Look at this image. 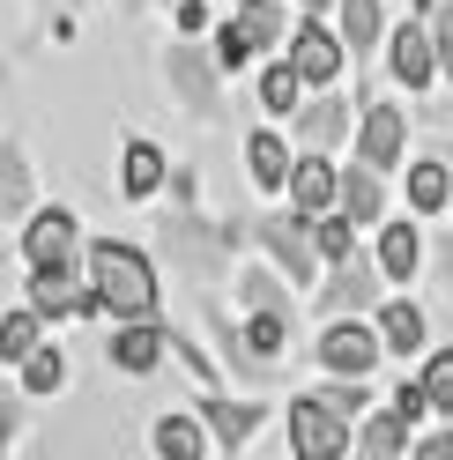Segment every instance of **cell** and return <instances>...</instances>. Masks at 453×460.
Listing matches in <instances>:
<instances>
[{
  "label": "cell",
  "mask_w": 453,
  "mask_h": 460,
  "mask_svg": "<svg viewBox=\"0 0 453 460\" xmlns=\"http://www.w3.org/2000/svg\"><path fill=\"white\" fill-rule=\"evenodd\" d=\"M90 290H97V305L111 312V320H149V312H156V268H149V252H134L120 238L90 245Z\"/></svg>",
  "instance_id": "1"
},
{
  "label": "cell",
  "mask_w": 453,
  "mask_h": 460,
  "mask_svg": "<svg viewBox=\"0 0 453 460\" xmlns=\"http://www.w3.org/2000/svg\"><path fill=\"white\" fill-rule=\"evenodd\" d=\"M290 446H298L305 460H334V453H350V416L334 409V401L305 394V401H290Z\"/></svg>",
  "instance_id": "2"
},
{
  "label": "cell",
  "mask_w": 453,
  "mask_h": 460,
  "mask_svg": "<svg viewBox=\"0 0 453 460\" xmlns=\"http://www.w3.org/2000/svg\"><path fill=\"white\" fill-rule=\"evenodd\" d=\"M245 238H253V245H268L290 282H313L320 245H313V230H305V208H298V216H253V223H245Z\"/></svg>",
  "instance_id": "3"
},
{
  "label": "cell",
  "mask_w": 453,
  "mask_h": 460,
  "mask_svg": "<svg viewBox=\"0 0 453 460\" xmlns=\"http://www.w3.org/2000/svg\"><path fill=\"white\" fill-rule=\"evenodd\" d=\"M31 305H38V312H52V320H82V312H104V305H97V290H82L75 261H45V268H31Z\"/></svg>",
  "instance_id": "4"
},
{
  "label": "cell",
  "mask_w": 453,
  "mask_h": 460,
  "mask_svg": "<svg viewBox=\"0 0 453 460\" xmlns=\"http://www.w3.org/2000/svg\"><path fill=\"white\" fill-rule=\"evenodd\" d=\"M379 357H386L379 327H364V320H342V312H334V327L320 334V364H327V371H357V379H364V371H372Z\"/></svg>",
  "instance_id": "5"
},
{
  "label": "cell",
  "mask_w": 453,
  "mask_h": 460,
  "mask_svg": "<svg viewBox=\"0 0 453 460\" xmlns=\"http://www.w3.org/2000/svg\"><path fill=\"white\" fill-rule=\"evenodd\" d=\"M409 149V119L394 104H364V127H357V156L372 164V171H394Z\"/></svg>",
  "instance_id": "6"
},
{
  "label": "cell",
  "mask_w": 453,
  "mask_h": 460,
  "mask_svg": "<svg viewBox=\"0 0 453 460\" xmlns=\"http://www.w3.org/2000/svg\"><path fill=\"white\" fill-rule=\"evenodd\" d=\"M386 45H394L386 60H394V82H402V90H423V82L439 75V45H431V31H423V15H416V22H402V31H394Z\"/></svg>",
  "instance_id": "7"
},
{
  "label": "cell",
  "mask_w": 453,
  "mask_h": 460,
  "mask_svg": "<svg viewBox=\"0 0 453 460\" xmlns=\"http://www.w3.org/2000/svg\"><path fill=\"white\" fill-rule=\"evenodd\" d=\"M342 52H350L342 31H320V22H305V31L290 38V60H298V75L313 82V90H327V82L342 75Z\"/></svg>",
  "instance_id": "8"
},
{
  "label": "cell",
  "mask_w": 453,
  "mask_h": 460,
  "mask_svg": "<svg viewBox=\"0 0 453 460\" xmlns=\"http://www.w3.org/2000/svg\"><path fill=\"white\" fill-rule=\"evenodd\" d=\"M164 341H172V334L156 327V312H149V320H120V334H111V364H120V371H156L164 364Z\"/></svg>",
  "instance_id": "9"
},
{
  "label": "cell",
  "mask_w": 453,
  "mask_h": 460,
  "mask_svg": "<svg viewBox=\"0 0 453 460\" xmlns=\"http://www.w3.org/2000/svg\"><path fill=\"white\" fill-rule=\"evenodd\" d=\"M22 252H31V268H45V261H75V216H67V208H38L31 230H22Z\"/></svg>",
  "instance_id": "10"
},
{
  "label": "cell",
  "mask_w": 453,
  "mask_h": 460,
  "mask_svg": "<svg viewBox=\"0 0 453 460\" xmlns=\"http://www.w3.org/2000/svg\"><path fill=\"white\" fill-rule=\"evenodd\" d=\"M334 193H342V171H334V164H320V156H298L290 164V200H298L305 216L334 208Z\"/></svg>",
  "instance_id": "11"
},
{
  "label": "cell",
  "mask_w": 453,
  "mask_h": 460,
  "mask_svg": "<svg viewBox=\"0 0 453 460\" xmlns=\"http://www.w3.org/2000/svg\"><path fill=\"white\" fill-rule=\"evenodd\" d=\"M379 341H386V357H423V305H409V297L379 305Z\"/></svg>",
  "instance_id": "12"
},
{
  "label": "cell",
  "mask_w": 453,
  "mask_h": 460,
  "mask_svg": "<svg viewBox=\"0 0 453 460\" xmlns=\"http://www.w3.org/2000/svg\"><path fill=\"white\" fill-rule=\"evenodd\" d=\"M282 349H290V312L253 305V312H245V357H253V364H275Z\"/></svg>",
  "instance_id": "13"
},
{
  "label": "cell",
  "mask_w": 453,
  "mask_h": 460,
  "mask_svg": "<svg viewBox=\"0 0 453 460\" xmlns=\"http://www.w3.org/2000/svg\"><path fill=\"white\" fill-rule=\"evenodd\" d=\"M334 208H342L350 223H379V208H386V193H379V171H372V164L342 171V193H334Z\"/></svg>",
  "instance_id": "14"
},
{
  "label": "cell",
  "mask_w": 453,
  "mask_h": 460,
  "mask_svg": "<svg viewBox=\"0 0 453 460\" xmlns=\"http://www.w3.org/2000/svg\"><path fill=\"white\" fill-rule=\"evenodd\" d=\"M416 261H423L416 223H386V230H379V275H386V282H409V275H416Z\"/></svg>",
  "instance_id": "15"
},
{
  "label": "cell",
  "mask_w": 453,
  "mask_h": 460,
  "mask_svg": "<svg viewBox=\"0 0 453 460\" xmlns=\"http://www.w3.org/2000/svg\"><path fill=\"white\" fill-rule=\"evenodd\" d=\"M372 290H379V282L364 275L357 252H350V261H334V282L320 290V305H327V312H364V305H372Z\"/></svg>",
  "instance_id": "16"
},
{
  "label": "cell",
  "mask_w": 453,
  "mask_h": 460,
  "mask_svg": "<svg viewBox=\"0 0 453 460\" xmlns=\"http://www.w3.org/2000/svg\"><path fill=\"white\" fill-rule=\"evenodd\" d=\"M120 186H127L134 200H149V193L164 186V149H156V141H127V156H120Z\"/></svg>",
  "instance_id": "17"
},
{
  "label": "cell",
  "mask_w": 453,
  "mask_h": 460,
  "mask_svg": "<svg viewBox=\"0 0 453 460\" xmlns=\"http://www.w3.org/2000/svg\"><path fill=\"white\" fill-rule=\"evenodd\" d=\"M201 416H209V430H216L223 446H245L253 430H261V409H253V401H216V394H209Z\"/></svg>",
  "instance_id": "18"
},
{
  "label": "cell",
  "mask_w": 453,
  "mask_h": 460,
  "mask_svg": "<svg viewBox=\"0 0 453 460\" xmlns=\"http://www.w3.org/2000/svg\"><path fill=\"white\" fill-rule=\"evenodd\" d=\"M172 82L186 90L193 111H209V104H216V75H209V60H201L193 45H172Z\"/></svg>",
  "instance_id": "19"
},
{
  "label": "cell",
  "mask_w": 453,
  "mask_h": 460,
  "mask_svg": "<svg viewBox=\"0 0 453 460\" xmlns=\"http://www.w3.org/2000/svg\"><path fill=\"white\" fill-rule=\"evenodd\" d=\"M298 97H305V75H298V60H275V67L261 75V111H275V119H290V111H305Z\"/></svg>",
  "instance_id": "20"
},
{
  "label": "cell",
  "mask_w": 453,
  "mask_h": 460,
  "mask_svg": "<svg viewBox=\"0 0 453 460\" xmlns=\"http://www.w3.org/2000/svg\"><path fill=\"white\" fill-rule=\"evenodd\" d=\"M245 171H253V186H290V149H282V134H253L245 141Z\"/></svg>",
  "instance_id": "21"
},
{
  "label": "cell",
  "mask_w": 453,
  "mask_h": 460,
  "mask_svg": "<svg viewBox=\"0 0 453 460\" xmlns=\"http://www.w3.org/2000/svg\"><path fill=\"white\" fill-rule=\"evenodd\" d=\"M453 200V171L446 164H409V208L416 216H439Z\"/></svg>",
  "instance_id": "22"
},
{
  "label": "cell",
  "mask_w": 453,
  "mask_h": 460,
  "mask_svg": "<svg viewBox=\"0 0 453 460\" xmlns=\"http://www.w3.org/2000/svg\"><path fill=\"white\" fill-rule=\"evenodd\" d=\"M22 208H31V164L15 141H0V216H22Z\"/></svg>",
  "instance_id": "23"
},
{
  "label": "cell",
  "mask_w": 453,
  "mask_h": 460,
  "mask_svg": "<svg viewBox=\"0 0 453 460\" xmlns=\"http://www.w3.org/2000/svg\"><path fill=\"white\" fill-rule=\"evenodd\" d=\"M156 453H164V460H201L209 438H201V423H193V416H164V423H156Z\"/></svg>",
  "instance_id": "24"
},
{
  "label": "cell",
  "mask_w": 453,
  "mask_h": 460,
  "mask_svg": "<svg viewBox=\"0 0 453 460\" xmlns=\"http://www.w3.org/2000/svg\"><path fill=\"white\" fill-rule=\"evenodd\" d=\"M342 127H350V104H342V97L305 104V141H313V149H334V141H342Z\"/></svg>",
  "instance_id": "25"
},
{
  "label": "cell",
  "mask_w": 453,
  "mask_h": 460,
  "mask_svg": "<svg viewBox=\"0 0 453 460\" xmlns=\"http://www.w3.org/2000/svg\"><path fill=\"white\" fill-rule=\"evenodd\" d=\"M22 386H31V394H60V386H67V357L38 341V349L22 357Z\"/></svg>",
  "instance_id": "26"
},
{
  "label": "cell",
  "mask_w": 453,
  "mask_h": 460,
  "mask_svg": "<svg viewBox=\"0 0 453 460\" xmlns=\"http://www.w3.org/2000/svg\"><path fill=\"white\" fill-rule=\"evenodd\" d=\"M402 446H409V416H402V409H386V416H364V453L394 460Z\"/></svg>",
  "instance_id": "27"
},
{
  "label": "cell",
  "mask_w": 453,
  "mask_h": 460,
  "mask_svg": "<svg viewBox=\"0 0 453 460\" xmlns=\"http://www.w3.org/2000/svg\"><path fill=\"white\" fill-rule=\"evenodd\" d=\"M379 0H342V45L350 52H364V45H379Z\"/></svg>",
  "instance_id": "28"
},
{
  "label": "cell",
  "mask_w": 453,
  "mask_h": 460,
  "mask_svg": "<svg viewBox=\"0 0 453 460\" xmlns=\"http://www.w3.org/2000/svg\"><path fill=\"white\" fill-rule=\"evenodd\" d=\"M416 379H423V394H431V416H453V349H431Z\"/></svg>",
  "instance_id": "29"
},
{
  "label": "cell",
  "mask_w": 453,
  "mask_h": 460,
  "mask_svg": "<svg viewBox=\"0 0 453 460\" xmlns=\"http://www.w3.org/2000/svg\"><path fill=\"white\" fill-rule=\"evenodd\" d=\"M238 31L253 38V52L275 45L282 38V8H275V0H238Z\"/></svg>",
  "instance_id": "30"
},
{
  "label": "cell",
  "mask_w": 453,
  "mask_h": 460,
  "mask_svg": "<svg viewBox=\"0 0 453 460\" xmlns=\"http://www.w3.org/2000/svg\"><path fill=\"white\" fill-rule=\"evenodd\" d=\"M313 245H320V261H350L357 252V223L350 216H313Z\"/></svg>",
  "instance_id": "31"
},
{
  "label": "cell",
  "mask_w": 453,
  "mask_h": 460,
  "mask_svg": "<svg viewBox=\"0 0 453 460\" xmlns=\"http://www.w3.org/2000/svg\"><path fill=\"white\" fill-rule=\"evenodd\" d=\"M31 349H38V305H31V312H8V320H0V357H8V364H22Z\"/></svg>",
  "instance_id": "32"
},
{
  "label": "cell",
  "mask_w": 453,
  "mask_h": 460,
  "mask_svg": "<svg viewBox=\"0 0 453 460\" xmlns=\"http://www.w3.org/2000/svg\"><path fill=\"white\" fill-rule=\"evenodd\" d=\"M245 60H253V38L238 31V15H231V22H223V31H216V67H223V75H238Z\"/></svg>",
  "instance_id": "33"
},
{
  "label": "cell",
  "mask_w": 453,
  "mask_h": 460,
  "mask_svg": "<svg viewBox=\"0 0 453 460\" xmlns=\"http://www.w3.org/2000/svg\"><path fill=\"white\" fill-rule=\"evenodd\" d=\"M431 45H439V75H453V0H431Z\"/></svg>",
  "instance_id": "34"
},
{
  "label": "cell",
  "mask_w": 453,
  "mask_h": 460,
  "mask_svg": "<svg viewBox=\"0 0 453 460\" xmlns=\"http://www.w3.org/2000/svg\"><path fill=\"white\" fill-rule=\"evenodd\" d=\"M245 305H275V312H290V305H282V290H275V275H268V268H253V275H245Z\"/></svg>",
  "instance_id": "35"
},
{
  "label": "cell",
  "mask_w": 453,
  "mask_h": 460,
  "mask_svg": "<svg viewBox=\"0 0 453 460\" xmlns=\"http://www.w3.org/2000/svg\"><path fill=\"white\" fill-rule=\"evenodd\" d=\"M394 409H402L409 423H423V416H431V394H423V379H409L402 394H394Z\"/></svg>",
  "instance_id": "36"
},
{
  "label": "cell",
  "mask_w": 453,
  "mask_h": 460,
  "mask_svg": "<svg viewBox=\"0 0 453 460\" xmlns=\"http://www.w3.org/2000/svg\"><path fill=\"white\" fill-rule=\"evenodd\" d=\"M423 460H453V430H431V438H423Z\"/></svg>",
  "instance_id": "37"
},
{
  "label": "cell",
  "mask_w": 453,
  "mask_h": 460,
  "mask_svg": "<svg viewBox=\"0 0 453 460\" xmlns=\"http://www.w3.org/2000/svg\"><path fill=\"white\" fill-rule=\"evenodd\" d=\"M8 430H15V409H8V394H0V446H8Z\"/></svg>",
  "instance_id": "38"
},
{
  "label": "cell",
  "mask_w": 453,
  "mask_h": 460,
  "mask_svg": "<svg viewBox=\"0 0 453 460\" xmlns=\"http://www.w3.org/2000/svg\"><path fill=\"white\" fill-rule=\"evenodd\" d=\"M298 8H305V15H320V8H334V0H298Z\"/></svg>",
  "instance_id": "39"
},
{
  "label": "cell",
  "mask_w": 453,
  "mask_h": 460,
  "mask_svg": "<svg viewBox=\"0 0 453 460\" xmlns=\"http://www.w3.org/2000/svg\"><path fill=\"white\" fill-rule=\"evenodd\" d=\"M416 8H431V0H416Z\"/></svg>",
  "instance_id": "40"
}]
</instances>
